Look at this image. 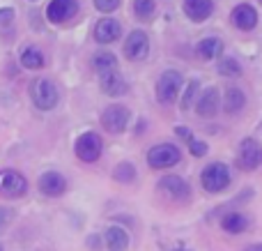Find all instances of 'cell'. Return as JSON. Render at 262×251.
<instances>
[{
    "label": "cell",
    "instance_id": "6da1fadb",
    "mask_svg": "<svg viewBox=\"0 0 262 251\" xmlns=\"http://www.w3.org/2000/svg\"><path fill=\"white\" fill-rule=\"evenodd\" d=\"M30 97H32V104L39 111H51V109H55L60 95H58V88L53 86V81H49V78H35L30 83Z\"/></svg>",
    "mask_w": 262,
    "mask_h": 251
},
{
    "label": "cell",
    "instance_id": "7a4b0ae2",
    "mask_svg": "<svg viewBox=\"0 0 262 251\" xmlns=\"http://www.w3.org/2000/svg\"><path fill=\"white\" fill-rule=\"evenodd\" d=\"M200 182H203V189L209 194H219L230 184V171H228L226 164L216 161V164H209L203 169L200 173Z\"/></svg>",
    "mask_w": 262,
    "mask_h": 251
},
{
    "label": "cell",
    "instance_id": "3957f363",
    "mask_svg": "<svg viewBox=\"0 0 262 251\" xmlns=\"http://www.w3.org/2000/svg\"><path fill=\"white\" fill-rule=\"evenodd\" d=\"M182 152L177 145L172 143H161V145H154L152 150L147 152V166L149 169H172L175 164H180Z\"/></svg>",
    "mask_w": 262,
    "mask_h": 251
},
{
    "label": "cell",
    "instance_id": "277c9868",
    "mask_svg": "<svg viewBox=\"0 0 262 251\" xmlns=\"http://www.w3.org/2000/svg\"><path fill=\"white\" fill-rule=\"evenodd\" d=\"M101 138L97 136L95 132H85L81 134V136L76 138V145H74V150H76V157L81 161H88V164H92V161H97L101 157Z\"/></svg>",
    "mask_w": 262,
    "mask_h": 251
},
{
    "label": "cell",
    "instance_id": "5b68a950",
    "mask_svg": "<svg viewBox=\"0 0 262 251\" xmlns=\"http://www.w3.org/2000/svg\"><path fill=\"white\" fill-rule=\"evenodd\" d=\"M182 88V74L175 72V69H168L159 76L157 83V97L161 104H170V101L177 99V92Z\"/></svg>",
    "mask_w": 262,
    "mask_h": 251
},
{
    "label": "cell",
    "instance_id": "8992f818",
    "mask_svg": "<svg viewBox=\"0 0 262 251\" xmlns=\"http://www.w3.org/2000/svg\"><path fill=\"white\" fill-rule=\"evenodd\" d=\"M28 192V180L18 171H0V194L7 198H21Z\"/></svg>",
    "mask_w": 262,
    "mask_h": 251
},
{
    "label": "cell",
    "instance_id": "52a82bcc",
    "mask_svg": "<svg viewBox=\"0 0 262 251\" xmlns=\"http://www.w3.org/2000/svg\"><path fill=\"white\" fill-rule=\"evenodd\" d=\"M101 124L111 134H122L129 124V109L122 104H113L101 113Z\"/></svg>",
    "mask_w": 262,
    "mask_h": 251
},
{
    "label": "cell",
    "instance_id": "ba28073f",
    "mask_svg": "<svg viewBox=\"0 0 262 251\" xmlns=\"http://www.w3.org/2000/svg\"><path fill=\"white\" fill-rule=\"evenodd\" d=\"M78 12L76 0H51L46 7V18L51 23H67L69 18H74Z\"/></svg>",
    "mask_w": 262,
    "mask_h": 251
},
{
    "label": "cell",
    "instance_id": "9c48e42d",
    "mask_svg": "<svg viewBox=\"0 0 262 251\" xmlns=\"http://www.w3.org/2000/svg\"><path fill=\"white\" fill-rule=\"evenodd\" d=\"M147 53H149L147 35H145L143 30H134L127 37V41H124V55H127L129 60H134V62H138V60L147 58Z\"/></svg>",
    "mask_w": 262,
    "mask_h": 251
},
{
    "label": "cell",
    "instance_id": "30bf717a",
    "mask_svg": "<svg viewBox=\"0 0 262 251\" xmlns=\"http://www.w3.org/2000/svg\"><path fill=\"white\" fill-rule=\"evenodd\" d=\"M239 166L246 171H253L260 166L262 161V148L258 141H253V138H244V141L239 143Z\"/></svg>",
    "mask_w": 262,
    "mask_h": 251
},
{
    "label": "cell",
    "instance_id": "8fae6325",
    "mask_svg": "<svg viewBox=\"0 0 262 251\" xmlns=\"http://www.w3.org/2000/svg\"><path fill=\"white\" fill-rule=\"evenodd\" d=\"M159 189H161L166 196H170L172 201H180V203L189 201V196H191L189 184H186L180 175H166V178L159 182Z\"/></svg>",
    "mask_w": 262,
    "mask_h": 251
},
{
    "label": "cell",
    "instance_id": "7c38bea8",
    "mask_svg": "<svg viewBox=\"0 0 262 251\" xmlns=\"http://www.w3.org/2000/svg\"><path fill=\"white\" fill-rule=\"evenodd\" d=\"M39 192L44 194V196L58 198L67 192V180L60 173H55V171H49V173H44L39 178Z\"/></svg>",
    "mask_w": 262,
    "mask_h": 251
},
{
    "label": "cell",
    "instance_id": "4fadbf2b",
    "mask_svg": "<svg viewBox=\"0 0 262 251\" xmlns=\"http://www.w3.org/2000/svg\"><path fill=\"white\" fill-rule=\"evenodd\" d=\"M99 78H101V90H104L106 95L120 97V95H124V92H127V81L122 78V74H120L118 69L99 74Z\"/></svg>",
    "mask_w": 262,
    "mask_h": 251
},
{
    "label": "cell",
    "instance_id": "5bb4252c",
    "mask_svg": "<svg viewBox=\"0 0 262 251\" xmlns=\"http://www.w3.org/2000/svg\"><path fill=\"white\" fill-rule=\"evenodd\" d=\"M214 12L212 0H184V14L195 23H203Z\"/></svg>",
    "mask_w": 262,
    "mask_h": 251
},
{
    "label": "cell",
    "instance_id": "9a60e30c",
    "mask_svg": "<svg viewBox=\"0 0 262 251\" xmlns=\"http://www.w3.org/2000/svg\"><path fill=\"white\" fill-rule=\"evenodd\" d=\"M120 32H122V28H120V23L115 18H101L95 26V39L99 44H111V41H115L120 37Z\"/></svg>",
    "mask_w": 262,
    "mask_h": 251
},
{
    "label": "cell",
    "instance_id": "2e32d148",
    "mask_svg": "<svg viewBox=\"0 0 262 251\" xmlns=\"http://www.w3.org/2000/svg\"><path fill=\"white\" fill-rule=\"evenodd\" d=\"M232 23L239 30H253L258 26V12L251 5H237L235 12H232Z\"/></svg>",
    "mask_w": 262,
    "mask_h": 251
},
{
    "label": "cell",
    "instance_id": "e0dca14e",
    "mask_svg": "<svg viewBox=\"0 0 262 251\" xmlns=\"http://www.w3.org/2000/svg\"><path fill=\"white\" fill-rule=\"evenodd\" d=\"M195 111H198V115H203V118H212V115H216V111H219V90L216 88H207V90L203 92V97L198 99Z\"/></svg>",
    "mask_w": 262,
    "mask_h": 251
},
{
    "label": "cell",
    "instance_id": "ac0fdd59",
    "mask_svg": "<svg viewBox=\"0 0 262 251\" xmlns=\"http://www.w3.org/2000/svg\"><path fill=\"white\" fill-rule=\"evenodd\" d=\"M106 247H108V251H127L129 247L127 231L120 228V226H111L106 231Z\"/></svg>",
    "mask_w": 262,
    "mask_h": 251
},
{
    "label": "cell",
    "instance_id": "d6986e66",
    "mask_svg": "<svg viewBox=\"0 0 262 251\" xmlns=\"http://www.w3.org/2000/svg\"><path fill=\"white\" fill-rule=\"evenodd\" d=\"M223 53V41L219 37H205L198 44V55L205 60H214Z\"/></svg>",
    "mask_w": 262,
    "mask_h": 251
},
{
    "label": "cell",
    "instance_id": "ffe728a7",
    "mask_svg": "<svg viewBox=\"0 0 262 251\" xmlns=\"http://www.w3.org/2000/svg\"><path fill=\"white\" fill-rule=\"evenodd\" d=\"M223 104H226V113H239V111L246 106V97L239 88H228L226 101H223Z\"/></svg>",
    "mask_w": 262,
    "mask_h": 251
},
{
    "label": "cell",
    "instance_id": "44dd1931",
    "mask_svg": "<svg viewBox=\"0 0 262 251\" xmlns=\"http://www.w3.org/2000/svg\"><path fill=\"white\" fill-rule=\"evenodd\" d=\"M21 65L26 69H41L46 65V58H44V53H41L39 49L28 46V49L21 53Z\"/></svg>",
    "mask_w": 262,
    "mask_h": 251
},
{
    "label": "cell",
    "instance_id": "7402d4cb",
    "mask_svg": "<svg viewBox=\"0 0 262 251\" xmlns=\"http://www.w3.org/2000/svg\"><path fill=\"white\" fill-rule=\"evenodd\" d=\"M223 231H228V233L237 235L242 233V231H246V226H249V221H246L244 215H239V212H230V215L223 217Z\"/></svg>",
    "mask_w": 262,
    "mask_h": 251
},
{
    "label": "cell",
    "instance_id": "603a6c76",
    "mask_svg": "<svg viewBox=\"0 0 262 251\" xmlns=\"http://www.w3.org/2000/svg\"><path fill=\"white\" fill-rule=\"evenodd\" d=\"M134 14L140 21H152L157 14V3L154 0H134Z\"/></svg>",
    "mask_w": 262,
    "mask_h": 251
},
{
    "label": "cell",
    "instance_id": "cb8c5ba5",
    "mask_svg": "<svg viewBox=\"0 0 262 251\" xmlns=\"http://www.w3.org/2000/svg\"><path fill=\"white\" fill-rule=\"evenodd\" d=\"M92 62H95V69L99 74H104V72H113V69H118V60H115V55L113 53H97L95 58H92Z\"/></svg>",
    "mask_w": 262,
    "mask_h": 251
},
{
    "label": "cell",
    "instance_id": "d4e9b609",
    "mask_svg": "<svg viewBox=\"0 0 262 251\" xmlns=\"http://www.w3.org/2000/svg\"><path fill=\"white\" fill-rule=\"evenodd\" d=\"M113 178L118 180V182H124V184L134 182V180H136L134 164H129V161H122V164H118V166H115V171H113Z\"/></svg>",
    "mask_w": 262,
    "mask_h": 251
},
{
    "label": "cell",
    "instance_id": "484cf974",
    "mask_svg": "<svg viewBox=\"0 0 262 251\" xmlns=\"http://www.w3.org/2000/svg\"><path fill=\"white\" fill-rule=\"evenodd\" d=\"M219 72H221L223 76H239V74H242V65L237 62L235 58H223L221 62H219Z\"/></svg>",
    "mask_w": 262,
    "mask_h": 251
},
{
    "label": "cell",
    "instance_id": "4316f807",
    "mask_svg": "<svg viewBox=\"0 0 262 251\" xmlns=\"http://www.w3.org/2000/svg\"><path fill=\"white\" fill-rule=\"evenodd\" d=\"M195 92H198V81H191L189 86H186V92H184V99H182V111H189L191 109V104H193V99H195Z\"/></svg>",
    "mask_w": 262,
    "mask_h": 251
},
{
    "label": "cell",
    "instance_id": "83f0119b",
    "mask_svg": "<svg viewBox=\"0 0 262 251\" xmlns=\"http://www.w3.org/2000/svg\"><path fill=\"white\" fill-rule=\"evenodd\" d=\"M118 5H120V0H95V7L99 9V12H115L118 9Z\"/></svg>",
    "mask_w": 262,
    "mask_h": 251
},
{
    "label": "cell",
    "instance_id": "f1b7e54d",
    "mask_svg": "<svg viewBox=\"0 0 262 251\" xmlns=\"http://www.w3.org/2000/svg\"><path fill=\"white\" fill-rule=\"evenodd\" d=\"M189 150H191V155L193 157H205L207 155V143H203V141H191L189 143Z\"/></svg>",
    "mask_w": 262,
    "mask_h": 251
},
{
    "label": "cell",
    "instance_id": "f546056e",
    "mask_svg": "<svg viewBox=\"0 0 262 251\" xmlns=\"http://www.w3.org/2000/svg\"><path fill=\"white\" fill-rule=\"evenodd\" d=\"M12 21H14V9L12 7L0 9V26H12Z\"/></svg>",
    "mask_w": 262,
    "mask_h": 251
},
{
    "label": "cell",
    "instance_id": "4dcf8cb0",
    "mask_svg": "<svg viewBox=\"0 0 262 251\" xmlns=\"http://www.w3.org/2000/svg\"><path fill=\"white\" fill-rule=\"evenodd\" d=\"M9 221H12V212H9L7 207H0V231L7 228Z\"/></svg>",
    "mask_w": 262,
    "mask_h": 251
},
{
    "label": "cell",
    "instance_id": "1f68e13d",
    "mask_svg": "<svg viewBox=\"0 0 262 251\" xmlns=\"http://www.w3.org/2000/svg\"><path fill=\"white\" fill-rule=\"evenodd\" d=\"M175 132H177V136H180V138H184V141H189V143L193 141V138H191V136H193V134H191V132H189V129H186V127H177Z\"/></svg>",
    "mask_w": 262,
    "mask_h": 251
},
{
    "label": "cell",
    "instance_id": "d6a6232c",
    "mask_svg": "<svg viewBox=\"0 0 262 251\" xmlns=\"http://www.w3.org/2000/svg\"><path fill=\"white\" fill-rule=\"evenodd\" d=\"M88 244H92V249H99V247H97V244H99V238H95V235H92V238L88 240Z\"/></svg>",
    "mask_w": 262,
    "mask_h": 251
},
{
    "label": "cell",
    "instance_id": "836d02e7",
    "mask_svg": "<svg viewBox=\"0 0 262 251\" xmlns=\"http://www.w3.org/2000/svg\"><path fill=\"white\" fill-rule=\"evenodd\" d=\"M246 251H262V244H251V247H246Z\"/></svg>",
    "mask_w": 262,
    "mask_h": 251
},
{
    "label": "cell",
    "instance_id": "e575fe53",
    "mask_svg": "<svg viewBox=\"0 0 262 251\" xmlns=\"http://www.w3.org/2000/svg\"><path fill=\"white\" fill-rule=\"evenodd\" d=\"M0 251H3V244H0Z\"/></svg>",
    "mask_w": 262,
    "mask_h": 251
},
{
    "label": "cell",
    "instance_id": "d590c367",
    "mask_svg": "<svg viewBox=\"0 0 262 251\" xmlns=\"http://www.w3.org/2000/svg\"><path fill=\"white\" fill-rule=\"evenodd\" d=\"M177 251H184V249H177Z\"/></svg>",
    "mask_w": 262,
    "mask_h": 251
}]
</instances>
